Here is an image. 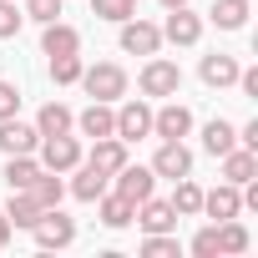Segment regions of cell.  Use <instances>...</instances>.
<instances>
[{"mask_svg":"<svg viewBox=\"0 0 258 258\" xmlns=\"http://www.w3.org/2000/svg\"><path fill=\"white\" fill-rule=\"evenodd\" d=\"M203 213H208L213 223H228V218L243 213V192H238L233 182H218L213 192H203Z\"/></svg>","mask_w":258,"mask_h":258,"instance_id":"obj_13","label":"cell"},{"mask_svg":"<svg viewBox=\"0 0 258 258\" xmlns=\"http://www.w3.org/2000/svg\"><path fill=\"white\" fill-rule=\"evenodd\" d=\"M41 51L46 56H76L81 51V31L66 26V21H46L41 26Z\"/></svg>","mask_w":258,"mask_h":258,"instance_id":"obj_12","label":"cell"},{"mask_svg":"<svg viewBox=\"0 0 258 258\" xmlns=\"http://www.w3.org/2000/svg\"><path fill=\"white\" fill-rule=\"evenodd\" d=\"M162 6H167V11H177V6H187V0H162Z\"/></svg>","mask_w":258,"mask_h":258,"instance_id":"obj_38","label":"cell"},{"mask_svg":"<svg viewBox=\"0 0 258 258\" xmlns=\"http://www.w3.org/2000/svg\"><path fill=\"white\" fill-rule=\"evenodd\" d=\"M121 51L126 56H157L162 51V26H152L142 16H126L121 21Z\"/></svg>","mask_w":258,"mask_h":258,"instance_id":"obj_4","label":"cell"},{"mask_svg":"<svg viewBox=\"0 0 258 258\" xmlns=\"http://www.w3.org/2000/svg\"><path fill=\"white\" fill-rule=\"evenodd\" d=\"M86 162H96L101 172H116V167H126V142L121 137H96V147H91Z\"/></svg>","mask_w":258,"mask_h":258,"instance_id":"obj_23","label":"cell"},{"mask_svg":"<svg viewBox=\"0 0 258 258\" xmlns=\"http://www.w3.org/2000/svg\"><path fill=\"white\" fill-rule=\"evenodd\" d=\"M36 177H41V162H36L31 152H16V157H6V187H11V192L31 187Z\"/></svg>","mask_w":258,"mask_h":258,"instance_id":"obj_21","label":"cell"},{"mask_svg":"<svg viewBox=\"0 0 258 258\" xmlns=\"http://www.w3.org/2000/svg\"><path fill=\"white\" fill-rule=\"evenodd\" d=\"M16 111H21V86L16 81H0V121L16 116Z\"/></svg>","mask_w":258,"mask_h":258,"instance_id":"obj_34","label":"cell"},{"mask_svg":"<svg viewBox=\"0 0 258 258\" xmlns=\"http://www.w3.org/2000/svg\"><path fill=\"white\" fill-rule=\"evenodd\" d=\"M71 172H76V177H71V198H76V203H96V198L111 187V172H101L96 162H76Z\"/></svg>","mask_w":258,"mask_h":258,"instance_id":"obj_11","label":"cell"},{"mask_svg":"<svg viewBox=\"0 0 258 258\" xmlns=\"http://www.w3.org/2000/svg\"><path fill=\"white\" fill-rule=\"evenodd\" d=\"M11 233H16V228H11V218L0 213V248H11Z\"/></svg>","mask_w":258,"mask_h":258,"instance_id":"obj_37","label":"cell"},{"mask_svg":"<svg viewBox=\"0 0 258 258\" xmlns=\"http://www.w3.org/2000/svg\"><path fill=\"white\" fill-rule=\"evenodd\" d=\"M31 233H36L41 248H66V243L76 238V218H66L61 208H46V213L31 223Z\"/></svg>","mask_w":258,"mask_h":258,"instance_id":"obj_5","label":"cell"},{"mask_svg":"<svg viewBox=\"0 0 258 258\" xmlns=\"http://www.w3.org/2000/svg\"><path fill=\"white\" fill-rule=\"evenodd\" d=\"M167 203H172V213H177V218H198V213H203V187H198L192 177H177V187H172V198H167Z\"/></svg>","mask_w":258,"mask_h":258,"instance_id":"obj_24","label":"cell"},{"mask_svg":"<svg viewBox=\"0 0 258 258\" xmlns=\"http://www.w3.org/2000/svg\"><path fill=\"white\" fill-rule=\"evenodd\" d=\"M36 152H41L36 162H41L46 172H71V167L81 162V142H76L71 132H56V137H41V142H36Z\"/></svg>","mask_w":258,"mask_h":258,"instance_id":"obj_3","label":"cell"},{"mask_svg":"<svg viewBox=\"0 0 258 258\" xmlns=\"http://www.w3.org/2000/svg\"><path fill=\"white\" fill-rule=\"evenodd\" d=\"M238 86H243V96H258V66L238 71Z\"/></svg>","mask_w":258,"mask_h":258,"instance_id":"obj_36","label":"cell"},{"mask_svg":"<svg viewBox=\"0 0 258 258\" xmlns=\"http://www.w3.org/2000/svg\"><path fill=\"white\" fill-rule=\"evenodd\" d=\"M76 126H81V137H116V111H111V101H91L81 116H76Z\"/></svg>","mask_w":258,"mask_h":258,"instance_id":"obj_17","label":"cell"},{"mask_svg":"<svg viewBox=\"0 0 258 258\" xmlns=\"http://www.w3.org/2000/svg\"><path fill=\"white\" fill-rule=\"evenodd\" d=\"M116 137H121V142L152 137V106H147V101H121V106H116Z\"/></svg>","mask_w":258,"mask_h":258,"instance_id":"obj_8","label":"cell"},{"mask_svg":"<svg viewBox=\"0 0 258 258\" xmlns=\"http://www.w3.org/2000/svg\"><path fill=\"white\" fill-rule=\"evenodd\" d=\"M203 147H208L213 157L233 152V147H238V126H233V121H223V116H213V121L203 126Z\"/></svg>","mask_w":258,"mask_h":258,"instance_id":"obj_22","label":"cell"},{"mask_svg":"<svg viewBox=\"0 0 258 258\" xmlns=\"http://www.w3.org/2000/svg\"><path fill=\"white\" fill-rule=\"evenodd\" d=\"M137 86H142V96L167 101V96H177V91H182V66H177V61H167V56H147V66H142Z\"/></svg>","mask_w":258,"mask_h":258,"instance_id":"obj_1","label":"cell"},{"mask_svg":"<svg viewBox=\"0 0 258 258\" xmlns=\"http://www.w3.org/2000/svg\"><path fill=\"white\" fill-rule=\"evenodd\" d=\"M91 16L96 21H126V16H137V0H91Z\"/></svg>","mask_w":258,"mask_h":258,"instance_id":"obj_30","label":"cell"},{"mask_svg":"<svg viewBox=\"0 0 258 258\" xmlns=\"http://www.w3.org/2000/svg\"><path fill=\"white\" fill-rule=\"evenodd\" d=\"M111 182H116V192H121L126 203H142V198H152V192H157V172H152V167H137V162L116 167V172H111Z\"/></svg>","mask_w":258,"mask_h":258,"instance_id":"obj_7","label":"cell"},{"mask_svg":"<svg viewBox=\"0 0 258 258\" xmlns=\"http://www.w3.org/2000/svg\"><path fill=\"white\" fill-rule=\"evenodd\" d=\"M213 26L218 31H243L248 26V0H213Z\"/></svg>","mask_w":258,"mask_h":258,"instance_id":"obj_26","label":"cell"},{"mask_svg":"<svg viewBox=\"0 0 258 258\" xmlns=\"http://www.w3.org/2000/svg\"><path fill=\"white\" fill-rule=\"evenodd\" d=\"M31 198H36L41 208H61V198H66V182H61V172H46V167H41V177L31 182Z\"/></svg>","mask_w":258,"mask_h":258,"instance_id":"obj_27","label":"cell"},{"mask_svg":"<svg viewBox=\"0 0 258 258\" xmlns=\"http://www.w3.org/2000/svg\"><path fill=\"white\" fill-rule=\"evenodd\" d=\"M36 142H41V132H36V126H26L21 116H6V121H0V152H6V157L36 152Z\"/></svg>","mask_w":258,"mask_h":258,"instance_id":"obj_15","label":"cell"},{"mask_svg":"<svg viewBox=\"0 0 258 258\" xmlns=\"http://www.w3.org/2000/svg\"><path fill=\"white\" fill-rule=\"evenodd\" d=\"M21 21H26V11H16V0H0V41H11L21 31Z\"/></svg>","mask_w":258,"mask_h":258,"instance_id":"obj_32","label":"cell"},{"mask_svg":"<svg viewBox=\"0 0 258 258\" xmlns=\"http://www.w3.org/2000/svg\"><path fill=\"white\" fill-rule=\"evenodd\" d=\"M238 56H228V51H213V56H203V66H198V76H203V86H213V91H223V86H238Z\"/></svg>","mask_w":258,"mask_h":258,"instance_id":"obj_10","label":"cell"},{"mask_svg":"<svg viewBox=\"0 0 258 258\" xmlns=\"http://www.w3.org/2000/svg\"><path fill=\"white\" fill-rule=\"evenodd\" d=\"M132 218H137L142 233H172V228H177V213H172V203H162V198H142Z\"/></svg>","mask_w":258,"mask_h":258,"instance_id":"obj_14","label":"cell"},{"mask_svg":"<svg viewBox=\"0 0 258 258\" xmlns=\"http://www.w3.org/2000/svg\"><path fill=\"white\" fill-rule=\"evenodd\" d=\"M152 172L177 182V177H187V172H192V152H187L182 142H162V147H157V157H152Z\"/></svg>","mask_w":258,"mask_h":258,"instance_id":"obj_16","label":"cell"},{"mask_svg":"<svg viewBox=\"0 0 258 258\" xmlns=\"http://www.w3.org/2000/svg\"><path fill=\"white\" fill-rule=\"evenodd\" d=\"M187 132H192V111L182 101H167V106L152 111V137L157 142H182Z\"/></svg>","mask_w":258,"mask_h":258,"instance_id":"obj_6","label":"cell"},{"mask_svg":"<svg viewBox=\"0 0 258 258\" xmlns=\"http://www.w3.org/2000/svg\"><path fill=\"white\" fill-rule=\"evenodd\" d=\"M81 86L91 101H121L126 96V71L116 61H96V66H81Z\"/></svg>","mask_w":258,"mask_h":258,"instance_id":"obj_2","label":"cell"},{"mask_svg":"<svg viewBox=\"0 0 258 258\" xmlns=\"http://www.w3.org/2000/svg\"><path fill=\"white\" fill-rule=\"evenodd\" d=\"M192 253H198V258H213V253H218V223H213V228H203V233L192 238Z\"/></svg>","mask_w":258,"mask_h":258,"instance_id":"obj_35","label":"cell"},{"mask_svg":"<svg viewBox=\"0 0 258 258\" xmlns=\"http://www.w3.org/2000/svg\"><path fill=\"white\" fill-rule=\"evenodd\" d=\"M132 213H137V203H126L121 192H101V198H96V218H101L106 228H126Z\"/></svg>","mask_w":258,"mask_h":258,"instance_id":"obj_20","label":"cell"},{"mask_svg":"<svg viewBox=\"0 0 258 258\" xmlns=\"http://www.w3.org/2000/svg\"><path fill=\"white\" fill-rule=\"evenodd\" d=\"M218 162H223V182H233V187H243V182L258 177V152H248V147H233Z\"/></svg>","mask_w":258,"mask_h":258,"instance_id":"obj_18","label":"cell"},{"mask_svg":"<svg viewBox=\"0 0 258 258\" xmlns=\"http://www.w3.org/2000/svg\"><path fill=\"white\" fill-rule=\"evenodd\" d=\"M81 66H86L81 51H76V56H51V81H56V86H76V81H81Z\"/></svg>","mask_w":258,"mask_h":258,"instance_id":"obj_29","label":"cell"},{"mask_svg":"<svg viewBox=\"0 0 258 258\" xmlns=\"http://www.w3.org/2000/svg\"><path fill=\"white\" fill-rule=\"evenodd\" d=\"M26 16L41 21V26L46 21H61V0H26Z\"/></svg>","mask_w":258,"mask_h":258,"instance_id":"obj_33","label":"cell"},{"mask_svg":"<svg viewBox=\"0 0 258 258\" xmlns=\"http://www.w3.org/2000/svg\"><path fill=\"white\" fill-rule=\"evenodd\" d=\"M218 253H248V228L238 218L218 223Z\"/></svg>","mask_w":258,"mask_h":258,"instance_id":"obj_28","label":"cell"},{"mask_svg":"<svg viewBox=\"0 0 258 258\" xmlns=\"http://www.w3.org/2000/svg\"><path fill=\"white\" fill-rule=\"evenodd\" d=\"M162 41H172V46H198V41H203V16H192L187 6L167 11V21H162Z\"/></svg>","mask_w":258,"mask_h":258,"instance_id":"obj_9","label":"cell"},{"mask_svg":"<svg viewBox=\"0 0 258 258\" xmlns=\"http://www.w3.org/2000/svg\"><path fill=\"white\" fill-rule=\"evenodd\" d=\"M142 253H147V258H177L182 248H177L172 233H147V238H142Z\"/></svg>","mask_w":258,"mask_h":258,"instance_id":"obj_31","label":"cell"},{"mask_svg":"<svg viewBox=\"0 0 258 258\" xmlns=\"http://www.w3.org/2000/svg\"><path fill=\"white\" fill-rule=\"evenodd\" d=\"M46 208L31 198V187H21V192H11V203H6V218H11V228H31L36 218H41Z\"/></svg>","mask_w":258,"mask_h":258,"instance_id":"obj_25","label":"cell"},{"mask_svg":"<svg viewBox=\"0 0 258 258\" xmlns=\"http://www.w3.org/2000/svg\"><path fill=\"white\" fill-rule=\"evenodd\" d=\"M76 126V111L66 106V101H46L41 111H36V132L41 137H56V132H71Z\"/></svg>","mask_w":258,"mask_h":258,"instance_id":"obj_19","label":"cell"}]
</instances>
